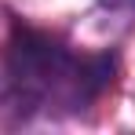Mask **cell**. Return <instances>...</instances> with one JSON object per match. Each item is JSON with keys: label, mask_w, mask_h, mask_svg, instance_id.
<instances>
[]
</instances>
